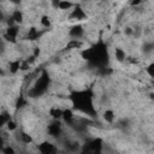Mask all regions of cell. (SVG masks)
<instances>
[{"mask_svg": "<svg viewBox=\"0 0 154 154\" xmlns=\"http://www.w3.org/2000/svg\"><path fill=\"white\" fill-rule=\"evenodd\" d=\"M41 25L45 26V28H51V25H52L51 18L48 16H42L41 17Z\"/></svg>", "mask_w": 154, "mask_h": 154, "instance_id": "cell-22", "label": "cell"}, {"mask_svg": "<svg viewBox=\"0 0 154 154\" xmlns=\"http://www.w3.org/2000/svg\"><path fill=\"white\" fill-rule=\"evenodd\" d=\"M40 53H41V51H40V48L38 47H35V49H34V55L37 58L38 55H40Z\"/></svg>", "mask_w": 154, "mask_h": 154, "instance_id": "cell-36", "label": "cell"}, {"mask_svg": "<svg viewBox=\"0 0 154 154\" xmlns=\"http://www.w3.org/2000/svg\"><path fill=\"white\" fill-rule=\"evenodd\" d=\"M37 149H38V152L42 153V154H53V153L57 152L55 146H54L53 143L48 142V141H45V142L40 143V144L37 146Z\"/></svg>", "mask_w": 154, "mask_h": 154, "instance_id": "cell-6", "label": "cell"}, {"mask_svg": "<svg viewBox=\"0 0 154 154\" xmlns=\"http://www.w3.org/2000/svg\"><path fill=\"white\" fill-rule=\"evenodd\" d=\"M2 154H14V149L10 146V144H7V146H4L2 148H1V150H0Z\"/></svg>", "mask_w": 154, "mask_h": 154, "instance_id": "cell-24", "label": "cell"}, {"mask_svg": "<svg viewBox=\"0 0 154 154\" xmlns=\"http://www.w3.org/2000/svg\"><path fill=\"white\" fill-rule=\"evenodd\" d=\"M20 60H12V61H10V64H8V71L11 72V73H17L19 70H20Z\"/></svg>", "mask_w": 154, "mask_h": 154, "instance_id": "cell-14", "label": "cell"}, {"mask_svg": "<svg viewBox=\"0 0 154 154\" xmlns=\"http://www.w3.org/2000/svg\"><path fill=\"white\" fill-rule=\"evenodd\" d=\"M7 35H10L11 37H13V38H17V36H18V32H19V26H18V24H14V25H11V26H7V29H6V31H5Z\"/></svg>", "mask_w": 154, "mask_h": 154, "instance_id": "cell-16", "label": "cell"}, {"mask_svg": "<svg viewBox=\"0 0 154 154\" xmlns=\"http://www.w3.org/2000/svg\"><path fill=\"white\" fill-rule=\"evenodd\" d=\"M11 16L13 17V19H14L16 24H22V23H23L24 16H23V12H22V11H19V10H16V11H13V13H12Z\"/></svg>", "mask_w": 154, "mask_h": 154, "instance_id": "cell-18", "label": "cell"}, {"mask_svg": "<svg viewBox=\"0 0 154 154\" xmlns=\"http://www.w3.org/2000/svg\"><path fill=\"white\" fill-rule=\"evenodd\" d=\"M143 2V0H130V5L131 6H138Z\"/></svg>", "mask_w": 154, "mask_h": 154, "instance_id": "cell-33", "label": "cell"}, {"mask_svg": "<svg viewBox=\"0 0 154 154\" xmlns=\"http://www.w3.org/2000/svg\"><path fill=\"white\" fill-rule=\"evenodd\" d=\"M153 87H154V78H153Z\"/></svg>", "mask_w": 154, "mask_h": 154, "instance_id": "cell-38", "label": "cell"}, {"mask_svg": "<svg viewBox=\"0 0 154 154\" xmlns=\"http://www.w3.org/2000/svg\"><path fill=\"white\" fill-rule=\"evenodd\" d=\"M63 111H64V109H61V108H59V107H51V109H49V116H51L53 119H61V117H63Z\"/></svg>", "mask_w": 154, "mask_h": 154, "instance_id": "cell-17", "label": "cell"}, {"mask_svg": "<svg viewBox=\"0 0 154 154\" xmlns=\"http://www.w3.org/2000/svg\"><path fill=\"white\" fill-rule=\"evenodd\" d=\"M118 128H122V129H125V128H129V120L128 119H122L120 122H118Z\"/></svg>", "mask_w": 154, "mask_h": 154, "instance_id": "cell-29", "label": "cell"}, {"mask_svg": "<svg viewBox=\"0 0 154 154\" xmlns=\"http://www.w3.org/2000/svg\"><path fill=\"white\" fill-rule=\"evenodd\" d=\"M93 91L90 89L73 91L71 94V101L73 105V109L85 113L88 116L95 114V108L93 105Z\"/></svg>", "mask_w": 154, "mask_h": 154, "instance_id": "cell-2", "label": "cell"}, {"mask_svg": "<svg viewBox=\"0 0 154 154\" xmlns=\"http://www.w3.org/2000/svg\"><path fill=\"white\" fill-rule=\"evenodd\" d=\"M59 120L60 119H53V122L48 125V134L55 138L61 135V123Z\"/></svg>", "mask_w": 154, "mask_h": 154, "instance_id": "cell-5", "label": "cell"}, {"mask_svg": "<svg viewBox=\"0 0 154 154\" xmlns=\"http://www.w3.org/2000/svg\"><path fill=\"white\" fill-rule=\"evenodd\" d=\"M83 35H84V29L79 24H76V25L71 26V29L69 30V36L72 37L73 40H79Z\"/></svg>", "mask_w": 154, "mask_h": 154, "instance_id": "cell-7", "label": "cell"}, {"mask_svg": "<svg viewBox=\"0 0 154 154\" xmlns=\"http://www.w3.org/2000/svg\"><path fill=\"white\" fill-rule=\"evenodd\" d=\"M10 2L13 4V5H20L22 4V0H10Z\"/></svg>", "mask_w": 154, "mask_h": 154, "instance_id": "cell-37", "label": "cell"}, {"mask_svg": "<svg viewBox=\"0 0 154 154\" xmlns=\"http://www.w3.org/2000/svg\"><path fill=\"white\" fill-rule=\"evenodd\" d=\"M147 73H148L152 78H154V61H152V63L147 66Z\"/></svg>", "mask_w": 154, "mask_h": 154, "instance_id": "cell-28", "label": "cell"}, {"mask_svg": "<svg viewBox=\"0 0 154 154\" xmlns=\"http://www.w3.org/2000/svg\"><path fill=\"white\" fill-rule=\"evenodd\" d=\"M61 0H51V4L54 8H59V4H60Z\"/></svg>", "mask_w": 154, "mask_h": 154, "instance_id": "cell-34", "label": "cell"}, {"mask_svg": "<svg viewBox=\"0 0 154 154\" xmlns=\"http://www.w3.org/2000/svg\"><path fill=\"white\" fill-rule=\"evenodd\" d=\"M102 118L106 123H113L114 122V118H116V114L113 112V109H106L103 113H102Z\"/></svg>", "mask_w": 154, "mask_h": 154, "instance_id": "cell-15", "label": "cell"}, {"mask_svg": "<svg viewBox=\"0 0 154 154\" xmlns=\"http://www.w3.org/2000/svg\"><path fill=\"white\" fill-rule=\"evenodd\" d=\"M61 119H63L65 123H67V124H72L73 120H75V113H73V109H71V108H66V109H64V111H63V117H61Z\"/></svg>", "mask_w": 154, "mask_h": 154, "instance_id": "cell-9", "label": "cell"}, {"mask_svg": "<svg viewBox=\"0 0 154 154\" xmlns=\"http://www.w3.org/2000/svg\"><path fill=\"white\" fill-rule=\"evenodd\" d=\"M25 105H26L25 99H24L23 96H19V97L17 99V102H16V108H22V107H24Z\"/></svg>", "mask_w": 154, "mask_h": 154, "instance_id": "cell-26", "label": "cell"}, {"mask_svg": "<svg viewBox=\"0 0 154 154\" xmlns=\"http://www.w3.org/2000/svg\"><path fill=\"white\" fill-rule=\"evenodd\" d=\"M101 149H102V140L101 138H93V140H88L85 142L82 150L88 152V153H100Z\"/></svg>", "mask_w": 154, "mask_h": 154, "instance_id": "cell-4", "label": "cell"}, {"mask_svg": "<svg viewBox=\"0 0 154 154\" xmlns=\"http://www.w3.org/2000/svg\"><path fill=\"white\" fill-rule=\"evenodd\" d=\"M81 55L93 67L101 69V67H106L108 65V60H109L108 49H107V45L102 40H99L91 47L82 51Z\"/></svg>", "mask_w": 154, "mask_h": 154, "instance_id": "cell-1", "label": "cell"}, {"mask_svg": "<svg viewBox=\"0 0 154 154\" xmlns=\"http://www.w3.org/2000/svg\"><path fill=\"white\" fill-rule=\"evenodd\" d=\"M79 47H82V42L79 40H73V38L66 45L67 49H73V48H79Z\"/></svg>", "mask_w": 154, "mask_h": 154, "instance_id": "cell-20", "label": "cell"}, {"mask_svg": "<svg viewBox=\"0 0 154 154\" xmlns=\"http://www.w3.org/2000/svg\"><path fill=\"white\" fill-rule=\"evenodd\" d=\"M29 67H30V64L26 60H24V61L20 63V70L22 71H26V70H29Z\"/></svg>", "mask_w": 154, "mask_h": 154, "instance_id": "cell-30", "label": "cell"}, {"mask_svg": "<svg viewBox=\"0 0 154 154\" xmlns=\"http://www.w3.org/2000/svg\"><path fill=\"white\" fill-rule=\"evenodd\" d=\"M66 149L69 152H75V150L78 149V143H76V142H67L66 143Z\"/></svg>", "mask_w": 154, "mask_h": 154, "instance_id": "cell-25", "label": "cell"}, {"mask_svg": "<svg viewBox=\"0 0 154 154\" xmlns=\"http://www.w3.org/2000/svg\"><path fill=\"white\" fill-rule=\"evenodd\" d=\"M70 18H71V19H75V20H83V19L87 18V14H85V12L82 10L81 6H76V7L72 10V12L70 13Z\"/></svg>", "mask_w": 154, "mask_h": 154, "instance_id": "cell-8", "label": "cell"}, {"mask_svg": "<svg viewBox=\"0 0 154 154\" xmlns=\"http://www.w3.org/2000/svg\"><path fill=\"white\" fill-rule=\"evenodd\" d=\"M5 126L7 128L8 131H14V130H17V123H16L14 120H12V119H10V120L6 123Z\"/></svg>", "mask_w": 154, "mask_h": 154, "instance_id": "cell-23", "label": "cell"}, {"mask_svg": "<svg viewBox=\"0 0 154 154\" xmlns=\"http://www.w3.org/2000/svg\"><path fill=\"white\" fill-rule=\"evenodd\" d=\"M41 35H42V32H41L40 30H37L35 26H31V28L28 30L26 40H29V41H35V40H37Z\"/></svg>", "mask_w": 154, "mask_h": 154, "instance_id": "cell-10", "label": "cell"}, {"mask_svg": "<svg viewBox=\"0 0 154 154\" xmlns=\"http://www.w3.org/2000/svg\"><path fill=\"white\" fill-rule=\"evenodd\" d=\"M49 83H51V78H49L48 72L46 70H42L41 75L37 77L34 85L28 90V96L29 97H38V96L43 95L47 91Z\"/></svg>", "mask_w": 154, "mask_h": 154, "instance_id": "cell-3", "label": "cell"}, {"mask_svg": "<svg viewBox=\"0 0 154 154\" xmlns=\"http://www.w3.org/2000/svg\"><path fill=\"white\" fill-rule=\"evenodd\" d=\"M72 6H73V4L70 0H61L60 4H59V10L66 11V10H70Z\"/></svg>", "mask_w": 154, "mask_h": 154, "instance_id": "cell-19", "label": "cell"}, {"mask_svg": "<svg viewBox=\"0 0 154 154\" xmlns=\"http://www.w3.org/2000/svg\"><path fill=\"white\" fill-rule=\"evenodd\" d=\"M10 119H11L10 113H8V112H6V111H4V112L1 113V116H0V124H1V126L6 125V123H7Z\"/></svg>", "mask_w": 154, "mask_h": 154, "instance_id": "cell-21", "label": "cell"}, {"mask_svg": "<svg viewBox=\"0 0 154 154\" xmlns=\"http://www.w3.org/2000/svg\"><path fill=\"white\" fill-rule=\"evenodd\" d=\"M2 40H4V41H7V42H11V43H17V38L11 37V36H10V35H7L6 32H4V34H2Z\"/></svg>", "mask_w": 154, "mask_h": 154, "instance_id": "cell-27", "label": "cell"}, {"mask_svg": "<svg viewBox=\"0 0 154 154\" xmlns=\"http://www.w3.org/2000/svg\"><path fill=\"white\" fill-rule=\"evenodd\" d=\"M142 52L147 55H150L152 53H154V41H146L142 45Z\"/></svg>", "mask_w": 154, "mask_h": 154, "instance_id": "cell-12", "label": "cell"}, {"mask_svg": "<svg viewBox=\"0 0 154 154\" xmlns=\"http://www.w3.org/2000/svg\"><path fill=\"white\" fill-rule=\"evenodd\" d=\"M114 58H116L117 61L124 63L125 59H126V53H125V51H124L123 48H120V47H117V48L114 49Z\"/></svg>", "mask_w": 154, "mask_h": 154, "instance_id": "cell-11", "label": "cell"}, {"mask_svg": "<svg viewBox=\"0 0 154 154\" xmlns=\"http://www.w3.org/2000/svg\"><path fill=\"white\" fill-rule=\"evenodd\" d=\"M35 60H36V57H35L34 54H32V55H30V58H28V59H26V61H28L30 65H31V64H32Z\"/></svg>", "mask_w": 154, "mask_h": 154, "instance_id": "cell-35", "label": "cell"}, {"mask_svg": "<svg viewBox=\"0 0 154 154\" xmlns=\"http://www.w3.org/2000/svg\"><path fill=\"white\" fill-rule=\"evenodd\" d=\"M6 23H7V26H11V25H14V24H16V22H14V19H13L12 16H10V17L7 18Z\"/></svg>", "mask_w": 154, "mask_h": 154, "instance_id": "cell-32", "label": "cell"}, {"mask_svg": "<svg viewBox=\"0 0 154 154\" xmlns=\"http://www.w3.org/2000/svg\"><path fill=\"white\" fill-rule=\"evenodd\" d=\"M17 137H18V140H19L22 143H25V144H30V143L32 142V137H31L29 134L24 132V131L18 132V134H17Z\"/></svg>", "mask_w": 154, "mask_h": 154, "instance_id": "cell-13", "label": "cell"}, {"mask_svg": "<svg viewBox=\"0 0 154 154\" xmlns=\"http://www.w3.org/2000/svg\"><path fill=\"white\" fill-rule=\"evenodd\" d=\"M124 34H125L126 36H134V29H132L131 26H126V28L124 29Z\"/></svg>", "mask_w": 154, "mask_h": 154, "instance_id": "cell-31", "label": "cell"}]
</instances>
